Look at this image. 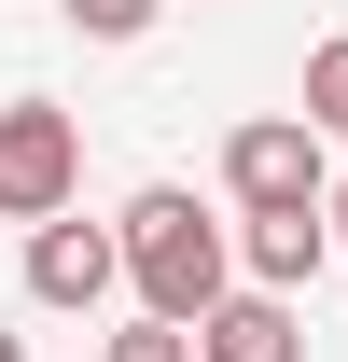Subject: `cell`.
Masks as SVG:
<instances>
[{
  "mask_svg": "<svg viewBox=\"0 0 348 362\" xmlns=\"http://www.w3.org/2000/svg\"><path fill=\"white\" fill-rule=\"evenodd\" d=\"M112 251H126V279H139V320H181V334L237 293V237H223L181 181H139L126 223H112Z\"/></svg>",
  "mask_w": 348,
  "mask_h": 362,
  "instance_id": "obj_1",
  "label": "cell"
},
{
  "mask_svg": "<svg viewBox=\"0 0 348 362\" xmlns=\"http://www.w3.org/2000/svg\"><path fill=\"white\" fill-rule=\"evenodd\" d=\"M70 195H84V126L56 98H14L0 112V223H56Z\"/></svg>",
  "mask_w": 348,
  "mask_h": 362,
  "instance_id": "obj_2",
  "label": "cell"
},
{
  "mask_svg": "<svg viewBox=\"0 0 348 362\" xmlns=\"http://www.w3.org/2000/svg\"><path fill=\"white\" fill-rule=\"evenodd\" d=\"M320 126H306V112H251V126L223 139V195H237V209H320Z\"/></svg>",
  "mask_w": 348,
  "mask_h": 362,
  "instance_id": "obj_3",
  "label": "cell"
},
{
  "mask_svg": "<svg viewBox=\"0 0 348 362\" xmlns=\"http://www.w3.org/2000/svg\"><path fill=\"white\" fill-rule=\"evenodd\" d=\"M112 279H126L112 223H70V209H56V223H28V293H42V307H98Z\"/></svg>",
  "mask_w": 348,
  "mask_h": 362,
  "instance_id": "obj_4",
  "label": "cell"
},
{
  "mask_svg": "<svg viewBox=\"0 0 348 362\" xmlns=\"http://www.w3.org/2000/svg\"><path fill=\"white\" fill-rule=\"evenodd\" d=\"M237 265H251V293H306V279L335 265V223H320V209H251Z\"/></svg>",
  "mask_w": 348,
  "mask_h": 362,
  "instance_id": "obj_5",
  "label": "cell"
},
{
  "mask_svg": "<svg viewBox=\"0 0 348 362\" xmlns=\"http://www.w3.org/2000/svg\"><path fill=\"white\" fill-rule=\"evenodd\" d=\"M195 362H306L293 293H223V307L195 320Z\"/></svg>",
  "mask_w": 348,
  "mask_h": 362,
  "instance_id": "obj_6",
  "label": "cell"
},
{
  "mask_svg": "<svg viewBox=\"0 0 348 362\" xmlns=\"http://www.w3.org/2000/svg\"><path fill=\"white\" fill-rule=\"evenodd\" d=\"M306 126H320V139H348V42H320V56H306Z\"/></svg>",
  "mask_w": 348,
  "mask_h": 362,
  "instance_id": "obj_7",
  "label": "cell"
},
{
  "mask_svg": "<svg viewBox=\"0 0 348 362\" xmlns=\"http://www.w3.org/2000/svg\"><path fill=\"white\" fill-rule=\"evenodd\" d=\"M56 14H70V28H84V42H139V28H153V14H168V0H56Z\"/></svg>",
  "mask_w": 348,
  "mask_h": 362,
  "instance_id": "obj_8",
  "label": "cell"
},
{
  "mask_svg": "<svg viewBox=\"0 0 348 362\" xmlns=\"http://www.w3.org/2000/svg\"><path fill=\"white\" fill-rule=\"evenodd\" d=\"M98 362H195V334H181V320H126Z\"/></svg>",
  "mask_w": 348,
  "mask_h": 362,
  "instance_id": "obj_9",
  "label": "cell"
},
{
  "mask_svg": "<svg viewBox=\"0 0 348 362\" xmlns=\"http://www.w3.org/2000/svg\"><path fill=\"white\" fill-rule=\"evenodd\" d=\"M320 223H335V251H348V181H320Z\"/></svg>",
  "mask_w": 348,
  "mask_h": 362,
  "instance_id": "obj_10",
  "label": "cell"
},
{
  "mask_svg": "<svg viewBox=\"0 0 348 362\" xmlns=\"http://www.w3.org/2000/svg\"><path fill=\"white\" fill-rule=\"evenodd\" d=\"M0 362H28V349H14V334H0Z\"/></svg>",
  "mask_w": 348,
  "mask_h": 362,
  "instance_id": "obj_11",
  "label": "cell"
}]
</instances>
